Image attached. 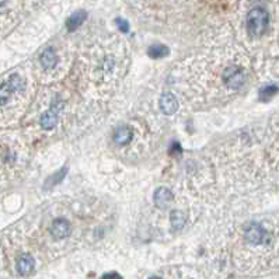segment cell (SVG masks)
I'll return each instance as SVG.
<instances>
[{
	"label": "cell",
	"mask_w": 279,
	"mask_h": 279,
	"mask_svg": "<svg viewBox=\"0 0 279 279\" xmlns=\"http://www.w3.org/2000/svg\"><path fill=\"white\" fill-rule=\"evenodd\" d=\"M269 16L265 9L254 7L247 16V31L251 36H261L267 31Z\"/></svg>",
	"instance_id": "obj_1"
},
{
	"label": "cell",
	"mask_w": 279,
	"mask_h": 279,
	"mask_svg": "<svg viewBox=\"0 0 279 279\" xmlns=\"http://www.w3.org/2000/svg\"><path fill=\"white\" fill-rule=\"evenodd\" d=\"M62 107H63V104H62L61 101H59V104L55 103V104H52V107L41 117V126H42L44 129H52V128L56 125V122L59 120V112H61Z\"/></svg>",
	"instance_id": "obj_2"
},
{
	"label": "cell",
	"mask_w": 279,
	"mask_h": 279,
	"mask_svg": "<svg viewBox=\"0 0 279 279\" xmlns=\"http://www.w3.org/2000/svg\"><path fill=\"white\" fill-rule=\"evenodd\" d=\"M225 83L230 88H240L244 83V73L240 68H229L223 74Z\"/></svg>",
	"instance_id": "obj_3"
},
{
	"label": "cell",
	"mask_w": 279,
	"mask_h": 279,
	"mask_svg": "<svg viewBox=\"0 0 279 279\" xmlns=\"http://www.w3.org/2000/svg\"><path fill=\"white\" fill-rule=\"evenodd\" d=\"M245 240L250 244H261L265 242L267 233L262 229V226H260L258 223H251L247 229H245Z\"/></svg>",
	"instance_id": "obj_4"
},
{
	"label": "cell",
	"mask_w": 279,
	"mask_h": 279,
	"mask_svg": "<svg viewBox=\"0 0 279 279\" xmlns=\"http://www.w3.org/2000/svg\"><path fill=\"white\" fill-rule=\"evenodd\" d=\"M51 234L55 239H66L70 234V225L66 219H55L51 226Z\"/></svg>",
	"instance_id": "obj_5"
},
{
	"label": "cell",
	"mask_w": 279,
	"mask_h": 279,
	"mask_svg": "<svg viewBox=\"0 0 279 279\" xmlns=\"http://www.w3.org/2000/svg\"><path fill=\"white\" fill-rule=\"evenodd\" d=\"M160 108L166 115H173L178 109V101L174 97V94H171L169 91L163 93L160 97Z\"/></svg>",
	"instance_id": "obj_6"
},
{
	"label": "cell",
	"mask_w": 279,
	"mask_h": 279,
	"mask_svg": "<svg viewBox=\"0 0 279 279\" xmlns=\"http://www.w3.org/2000/svg\"><path fill=\"white\" fill-rule=\"evenodd\" d=\"M153 201L156 204V207L160 209H166L173 202V192L166 187H160L156 190V192L153 195Z\"/></svg>",
	"instance_id": "obj_7"
},
{
	"label": "cell",
	"mask_w": 279,
	"mask_h": 279,
	"mask_svg": "<svg viewBox=\"0 0 279 279\" xmlns=\"http://www.w3.org/2000/svg\"><path fill=\"white\" fill-rule=\"evenodd\" d=\"M35 267L34 258L30 254H23L17 260V271L20 275H30Z\"/></svg>",
	"instance_id": "obj_8"
},
{
	"label": "cell",
	"mask_w": 279,
	"mask_h": 279,
	"mask_svg": "<svg viewBox=\"0 0 279 279\" xmlns=\"http://www.w3.org/2000/svg\"><path fill=\"white\" fill-rule=\"evenodd\" d=\"M132 129L126 125L118 126L114 132V140L118 145H128L132 140Z\"/></svg>",
	"instance_id": "obj_9"
},
{
	"label": "cell",
	"mask_w": 279,
	"mask_h": 279,
	"mask_svg": "<svg viewBox=\"0 0 279 279\" xmlns=\"http://www.w3.org/2000/svg\"><path fill=\"white\" fill-rule=\"evenodd\" d=\"M86 18H87V12H85V10H79V12L73 13L72 16L68 18V23H66L68 31H69V33L76 31L80 25L85 23Z\"/></svg>",
	"instance_id": "obj_10"
},
{
	"label": "cell",
	"mask_w": 279,
	"mask_h": 279,
	"mask_svg": "<svg viewBox=\"0 0 279 279\" xmlns=\"http://www.w3.org/2000/svg\"><path fill=\"white\" fill-rule=\"evenodd\" d=\"M39 61H41V65L45 68V69H52V68H55V65H56V62H58V58H56V53H55V51L53 48H47L42 53H41V58H39Z\"/></svg>",
	"instance_id": "obj_11"
},
{
	"label": "cell",
	"mask_w": 279,
	"mask_h": 279,
	"mask_svg": "<svg viewBox=\"0 0 279 279\" xmlns=\"http://www.w3.org/2000/svg\"><path fill=\"white\" fill-rule=\"evenodd\" d=\"M187 219H185V215L182 213L181 210H173L170 215V223L173 230H181L185 225Z\"/></svg>",
	"instance_id": "obj_12"
},
{
	"label": "cell",
	"mask_w": 279,
	"mask_h": 279,
	"mask_svg": "<svg viewBox=\"0 0 279 279\" xmlns=\"http://www.w3.org/2000/svg\"><path fill=\"white\" fill-rule=\"evenodd\" d=\"M147 53H149V56L153 58V59H160V58L167 56V55L170 53V49L167 48L166 45L158 44V45H152L150 48L147 49Z\"/></svg>",
	"instance_id": "obj_13"
},
{
	"label": "cell",
	"mask_w": 279,
	"mask_h": 279,
	"mask_svg": "<svg viewBox=\"0 0 279 279\" xmlns=\"http://www.w3.org/2000/svg\"><path fill=\"white\" fill-rule=\"evenodd\" d=\"M279 91V87L278 86L275 85H269V86H265V87H262L261 90H260V94H258V97H260V100L261 101H269L271 98L274 97L277 93Z\"/></svg>",
	"instance_id": "obj_14"
},
{
	"label": "cell",
	"mask_w": 279,
	"mask_h": 279,
	"mask_svg": "<svg viewBox=\"0 0 279 279\" xmlns=\"http://www.w3.org/2000/svg\"><path fill=\"white\" fill-rule=\"evenodd\" d=\"M13 91L14 90H13L12 85L9 83V80L0 85V105H3L9 101V98L12 97Z\"/></svg>",
	"instance_id": "obj_15"
},
{
	"label": "cell",
	"mask_w": 279,
	"mask_h": 279,
	"mask_svg": "<svg viewBox=\"0 0 279 279\" xmlns=\"http://www.w3.org/2000/svg\"><path fill=\"white\" fill-rule=\"evenodd\" d=\"M65 175H66V169H62L59 173H55L51 178H48V181H47V184H45V187L51 188V187H53V185L59 184V182L65 178Z\"/></svg>",
	"instance_id": "obj_16"
},
{
	"label": "cell",
	"mask_w": 279,
	"mask_h": 279,
	"mask_svg": "<svg viewBox=\"0 0 279 279\" xmlns=\"http://www.w3.org/2000/svg\"><path fill=\"white\" fill-rule=\"evenodd\" d=\"M9 83L12 85L14 91H18V90H21V88H23V80H21V77H20L18 74H13V76H10Z\"/></svg>",
	"instance_id": "obj_17"
},
{
	"label": "cell",
	"mask_w": 279,
	"mask_h": 279,
	"mask_svg": "<svg viewBox=\"0 0 279 279\" xmlns=\"http://www.w3.org/2000/svg\"><path fill=\"white\" fill-rule=\"evenodd\" d=\"M115 24L118 25V28H120V31H121V33H128V31H129V24H128V21H126V20L117 18V20H115Z\"/></svg>",
	"instance_id": "obj_18"
},
{
	"label": "cell",
	"mask_w": 279,
	"mask_h": 279,
	"mask_svg": "<svg viewBox=\"0 0 279 279\" xmlns=\"http://www.w3.org/2000/svg\"><path fill=\"white\" fill-rule=\"evenodd\" d=\"M101 279H122L117 272H111V274H105Z\"/></svg>",
	"instance_id": "obj_19"
},
{
	"label": "cell",
	"mask_w": 279,
	"mask_h": 279,
	"mask_svg": "<svg viewBox=\"0 0 279 279\" xmlns=\"http://www.w3.org/2000/svg\"><path fill=\"white\" fill-rule=\"evenodd\" d=\"M6 3V0H0V6H3Z\"/></svg>",
	"instance_id": "obj_20"
},
{
	"label": "cell",
	"mask_w": 279,
	"mask_h": 279,
	"mask_svg": "<svg viewBox=\"0 0 279 279\" xmlns=\"http://www.w3.org/2000/svg\"><path fill=\"white\" fill-rule=\"evenodd\" d=\"M149 279H161V278H158V277H152V278H149Z\"/></svg>",
	"instance_id": "obj_21"
},
{
	"label": "cell",
	"mask_w": 279,
	"mask_h": 279,
	"mask_svg": "<svg viewBox=\"0 0 279 279\" xmlns=\"http://www.w3.org/2000/svg\"><path fill=\"white\" fill-rule=\"evenodd\" d=\"M253 1H264V0H253Z\"/></svg>",
	"instance_id": "obj_22"
}]
</instances>
